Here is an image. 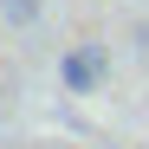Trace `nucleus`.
<instances>
[{
    "label": "nucleus",
    "mask_w": 149,
    "mask_h": 149,
    "mask_svg": "<svg viewBox=\"0 0 149 149\" xmlns=\"http://www.w3.org/2000/svg\"><path fill=\"white\" fill-rule=\"evenodd\" d=\"M104 78H110V52H104L97 39H84V45H71V52L58 58V84H65L71 97H91V91L104 84Z\"/></svg>",
    "instance_id": "f257e3e1"
},
{
    "label": "nucleus",
    "mask_w": 149,
    "mask_h": 149,
    "mask_svg": "<svg viewBox=\"0 0 149 149\" xmlns=\"http://www.w3.org/2000/svg\"><path fill=\"white\" fill-rule=\"evenodd\" d=\"M0 13H7V26H33V19H39V0H0Z\"/></svg>",
    "instance_id": "f03ea898"
}]
</instances>
